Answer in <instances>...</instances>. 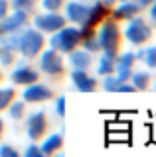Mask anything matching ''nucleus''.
Wrapping results in <instances>:
<instances>
[{"mask_svg":"<svg viewBox=\"0 0 156 157\" xmlns=\"http://www.w3.org/2000/svg\"><path fill=\"white\" fill-rule=\"evenodd\" d=\"M46 45V36L36 28H22L18 32V53L24 59H34Z\"/></svg>","mask_w":156,"mask_h":157,"instance_id":"f257e3e1","label":"nucleus"},{"mask_svg":"<svg viewBox=\"0 0 156 157\" xmlns=\"http://www.w3.org/2000/svg\"><path fill=\"white\" fill-rule=\"evenodd\" d=\"M50 47H53L55 51H60L61 55L63 53H69L75 47H79L81 43V33H79V26L75 24H65L63 28H60L57 32L50 33Z\"/></svg>","mask_w":156,"mask_h":157,"instance_id":"f03ea898","label":"nucleus"},{"mask_svg":"<svg viewBox=\"0 0 156 157\" xmlns=\"http://www.w3.org/2000/svg\"><path fill=\"white\" fill-rule=\"evenodd\" d=\"M121 28H119V22L113 18L107 16L103 22L99 24V29H97V39H99V45H101V51H107V53H119V47H121Z\"/></svg>","mask_w":156,"mask_h":157,"instance_id":"7ed1b4c3","label":"nucleus"},{"mask_svg":"<svg viewBox=\"0 0 156 157\" xmlns=\"http://www.w3.org/2000/svg\"><path fill=\"white\" fill-rule=\"evenodd\" d=\"M152 26H150L146 20L140 16H134L130 20H126V26L123 29V36L125 39L130 43V45H144L146 41H150V37H152Z\"/></svg>","mask_w":156,"mask_h":157,"instance_id":"20e7f679","label":"nucleus"},{"mask_svg":"<svg viewBox=\"0 0 156 157\" xmlns=\"http://www.w3.org/2000/svg\"><path fill=\"white\" fill-rule=\"evenodd\" d=\"M38 63H40V71L47 77H60L65 71V63L60 51H55L53 47H43L38 53Z\"/></svg>","mask_w":156,"mask_h":157,"instance_id":"39448f33","label":"nucleus"},{"mask_svg":"<svg viewBox=\"0 0 156 157\" xmlns=\"http://www.w3.org/2000/svg\"><path fill=\"white\" fill-rule=\"evenodd\" d=\"M32 22H34V28L40 29L43 36H50V33L57 32L60 28L65 26L67 20L61 12H46V10H43L42 14H36V16L32 18Z\"/></svg>","mask_w":156,"mask_h":157,"instance_id":"423d86ee","label":"nucleus"},{"mask_svg":"<svg viewBox=\"0 0 156 157\" xmlns=\"http://www.w3.org/2000/svg\"><path fill=\"white\" fill-rule=\"evenodd\" d=\"M47 132V116L43 110H36L26 118V134L30 141H40Z\"/></svg>","mask_w":156,"mask_h":157,"instance_id":"0eeeda50","label":"nucleus"},{"mask_svg":"<svg viewBox=\"0 0 156 157\" xmlns=\"http://www.w3.org/2000/svg\"><path fill=\"white\" fill-rule=\"evenodd\" d=\"M28 10L14 8L12 12H8L4 18H0V36L2 33H10V32H20L22 28L28 26Z\"/></svg>","mask_w":156,"mask_h":157,"instance_id":"6e6552de","label":"nucleus"},{"mask_svg":"<svg viewBox=\"0 0 156 157\" xmlns=\"http://www.w3.org/2000/svg\"><path fill=\"white\" fill-rule=\"evenodd\" d=\"M51 98H53V90L40 81L32 82V85H26L22 90V100L26 104H40V102L51 100Z\"/></svg>","mask_w":156,"mask_h":157,"instance_id":"1a4fd4ad","label":"nucleus"},{"mask_svg":"<svg viewBox=\"0 0 156 157\" xmlns=\"http://www.w3.org/2000/svg\"><path fill=\"white\" fill-rule=\"evenodd\" d=\"M87 14H89V2L85 0H69L67 4H63V16L67 24L83 26L87 22Z\"/></svg>","mask_w":156,"mask_h":157,"instance_id":"9d476101","label":"nucleus"},{"mask_svg":"<svg viewBox=\"0 0 156 157\" xmlns=\"http://www.w3.org/2000/svg\"><path fill=\"white\" fill-rule=\"evenodd\" d=\"M10 78H12L14 85L26 86V85H32V82L40 81V73H38L32 65H26L24 61H20V65H16V67L12 69Z\"/></svg>","mask_w":156,"mask_h":157,"instance_id":"9b49d317","label":"nucleus"},{"mask_svg":"<svg viewBox=\"0 0 156 157\" xmlns=\"http://www.w3.org/2000/svg\"><path fill=\"white\" fill-rule=\"evenodd\" d=\"M71 82H73V86H75V90L83 92V94L93 92L95 88L99 86V81H97L89 71H81V69H73L71 71Z\"/></svg>","mask_w":156,"mask_h":157,"instance_id":"f8f14e48","label":"nucleus"},{"mask_svg":"<svg viewBox=\"0 0 156 157\" xmlns=\"http://www.w3.org/2000/svg\"><path fill=\"white\" fill-rule=\"evenodd\" d=\"M140 10L142 8H140L134 0H123L121 4H115V6L109 10V16L113 20H117V22H126V20L138 16Z\"/></svg>","mask_w":156,"mask_h":157,"instance_id":"ddd939ff","label":"nucleus"},{"mask_svg":"<svg viewBox=\"0 0 156 157\" xmlns=\"http://www.w3.org/2000/svg\"><path fill=\"white\" fill-rule=\"evenodd\" d=\"M71 69H81V71H89L93 65V53H89L83 47H75L73 51L67 53Z\"/></svg>","mask_w":156,"mask_h":157,"instance_id":"4468645a","label":"nucleus"},{"mask_svg":"<svg viewBox=\"0 0 156 157\" xmlns=\"http://www.w3.org/2000/svg\"><path fill=\"white\" fill-rule=\"evenodd\" d=\"M43 141H40V149L43 155H55L61 151V145H63V130L60 134H50L47 137H42Z\"/></svg>","mask_w":156,"mask_h":157,"instance_id":"2eb2a0df","label":"nucleus"},{"mask_svg":"<svg viewBox=\"0 0 156 157\" xmlns=\"http://www.w3.org/2000/svg\"><path fill=\"white\" fill-rule=\"evenodd\" d=\"M107 16H109V8H107L101 0H95V2H89V14H87V22L85 24L97 28Z\"/></svg>","mask_w":156,"mask_h":157,"instance_id":"dca6fc26","label":"nucleus"},{"mask_svg":"<svg viewBox=\"0 0 156 157\" xmlns=\"http://www.w3.org/2000/svg\"><path fill=\"white\" fill-rule=\"evenodd\" d=\"M115 53H107V51H101V57L97 61V75L103 77V75H111L115 73Z\"/></svg>","mask_w":156,"mask_h":157,"instance_id":"f3484780","label":"nucleus"},{"mask_svg":"<svg viewBox=\"0 0 156 157\" xmlns=\"http://www.w3.org/2000/svg\"><path fill=\"white\" fill-rule=\"evenodd\" d=\"M129 82L134 86V90H146L150 86V82H152V75L148 71H133Z\"/></svg>","mask_w":156,"mask_h":157,"instance_id":"a211bd4d","label":"nucleus"},{"mask_svg":"<svg viewBox=\"0 0 156 157\" xmlns=\"http://www.w3.org/2000/svg\"><path fill=\"white\" fill-rule=\"evenodd\" d=\"M8 116H10V120H22L24 116H26V102L24 100H12L10 104L6 108Z\"/></svg>","mask_w":156,"mask_h":157,"instance_id":"6ab92c4d","label":"nucleus"},{"mask_svg":"<svg viewBox=\"0 0 156 157\" xmlns=\"http://www.w3.org/2000/svg\"><path fill=\"white\" fill-rule=\"evenodd\" d=\"M14 63H16V51H12L10 47H6V45L0 43V65L10 67Z\"/></svg>","mask_w":156,"mask_h":157,"instance_id":"aec40b11","label":"nucleus"},{"mask_svg":"<svg viewBox=\"0 0 156 157\" xmlns=\"http://www.w3.org/2000/svg\"><path fill=\"white\" fill-rule=\"evenodd\" d=\"M123 81H119V77L115 75V73H111V75H103V81H101V86H103L105 92H115L117 86L121 85Z\"/></svg>","mask_w":156,"mask_h":157,"instance_id":"412c9836","label":"nucleus"},{"mask_svg":"<svg viewBox=\"0 0 156 157\" xmlns=\"http://www.w3.org/2000/svg\"><path fill=\"white\" fill-rule=\"evenodd\" d=\"M16 98V90H14L12 86H8V88H0V112L2 110H6L8 104Z\"/></svg>","mask_w":156,"mask_h":157,"instance_id":"4be33fe9","label":"nucleus"},{"mask_svg":"<svg viewBox=\"0 0 156 157\" xmlns=\"http://www.w3.org/2000/svg\"><path fill=\"white\" fill-rule=\"evenodd\" d=\"M142 63L148 69H156V45H148L144 47V57H142Z\"/></svg>","mask_w":156,"mask_h":157,"instance_id":"5701e85b","label":"nucleus"},{"mask_svg":"<svg viewBox=\"0 0 156 157\" xmlns=\"http://www.w3.org/2000/svg\"><path fill=\"white\" fill-rule=\"evenodd\" d=\"M40 4L46 12H61V8H63L65 2H63V0H40Z\"/></svg>","mask_w":156,"mask_h":157,"instance_id":"b1692460","label":"nucleus"},{"mask_svg":"<svg viewBox=\"0 0 156 157\" xmlns=\"http://www.w3.org/2000/svg\"><path fill=\"white\" fill-rule=\"evenodd\" d=\"M65 112H67V98L63 94H60L55 98V114L60 118H65Z\"/></svg>","mask_w":156,"mask_h":157,"instance_id":"393cba45","label":"nucleus"},{"mask_svg":"<svg viewBox=\"0 0 156 157\" xmlns=\"http://www.w3.org/2000/svg\"><path fill=\"white\" fill-rule=\"evenodd\" d=\"M8 2H10L12 8H20V10H28V12H32L36 0H8Z\"/></svg>","mask_w":156,"mask_h":157,"instance_id":"a878e982","label":"nucleus"},{"mask_svg":"<svg viewBox=\"0 0 156 157\" xmlns=\"http://www.w3.org/2000/svg\"><path fill=\"white\" fill-rule=\"evenodd\" d=\"M24 155L26 157H42V149H40V145H38V141H30L28 144V147L24 149Z\"/></svg>","mask_w":156,"mask_h":157,"instance_id":"bb28decb","label":"nucleus"},{"mask_svg":"<svg viewBox=\"0 0 156 157\" xmlns=\"http://www.w3.org/2000/svg\"><path fill=\"white\" fill-rule=\"evenodd\" d=\"M0 157H18V149L10 144H0Z\"/></svg>","mask_w":156,"mask_h":157,"instance_id":"cd10ccee","label":"nucleus"},{"mask_svg":"<svg viewBox=\"0 0 156 157\" xmlns=\"http://www.w3.org/2000/svg\"><path fill=\"white\" fill-rule=\"evenodd\" d=\"M123 92H125V94H133V92H136V90H134V86L130 85L129 81H123V82H121L119 86H117L115 94H123Z\"/></svg>","mask_w":156,"mask_h":157,"instance_id":"c85d7f7f","label":"nucleus"},{"mask_svg":"<svg viewBox=\"0 0 156 157\" xmlns=\"http://www.w3.org/2000/svg\"><path fill=\"white\" fill-rule=\"evenodd\" d=\"M10 12V2L8 0H0V18H4Z\"/></svg>","mask_w":156,"mask_h":157,"instance_id":"c756f323","label":"nucleus"},{"mask_svg":"<svg viewBox=\"0 0 156 157\" xmlns=\"http://www.w3.org/2000/svg\"><path fill=\"white\" fill-rule=\"evenodd\" d=\"M148 16H150V20H156V0L148 6Z\"/></svg>","mask_w":156,"mask_h":157,"instance_id":"7c9ffc66","label":"nucleus"},{"mask_svg":"<svg viewBox=\"0 0 156 157\" xmlns=\"http://www.w3.org/2000/svg\"><path fill=\"white\" fill-rule=\"evenodd\" d=\"M134 2H136V4H138V6H140V8H148V6H150V4H152V2H154V0H134Z\"/></svg>","mask_w":156,"mask_h":157,"instance_id":"2f4dec72","label":"nucleus"},{"mask_svg":"<svg viewBox=\"0 0 156 157\" xmlns=\"http://www.w3.org/2000/svg\"><path fill=\"white\" fill-rule=\"evenodd\" d=\"M101 2H103V4H105V6H107V8H109V10H111V8H113V6H115V4H117V2H119V0H101Z\"/></svg>","mask_w":156,"mask_h":157,"instance_id":"473e14b6","label":"nucleus"},{"mask_svg":"<svg viewBox=\"0 0 156 157\" xmlns=\"http://www.w3.org/2000/svg\"><path fill=\"white\" fill-rule=\"evenodd\" d=\"M4 134V120H2V116H0V137H2Z\"/></svg>","mask_w":156,"mask_h":157,"instance_id":"72a5a7b5","label":"nucleus"},{"mask_svg":"<svg viewBox=\"0 0 156 157\" xmlns=\"http://www.w3.org/2000/svg\"><path fill=\"white\" fill-rule=\"evenodd\" d=\"M152 22H154V26H152V29H156V20H152Z\"/></svg>","mask_w":156,"mask_h":157,"instance_id":"f704fd0d","label":"nucleus"},{"mask_svg":"<svg viewBox=\"0 0 156 157\" xmlns=\"http://www.w3.org/2000/svg\"><path fill=\"white\" fill-rule=\"evenodd\" d=\"M85 2H95V0H85Z\"/></svg>","mask_w":156,"mask_h":157,"instance_id":"c9c22d12","label":"nucleus"},{"mask_svg":"<svg viewBox=\"0 0 156 157\" xmlns=\"http://www.w3.org/2000/svg\"><path fill=\"white\" fill-rule=\"evenodd\" d=\"M154 90H156V82H154Z\"/></svg>","mask_w":156,"mask_h":157,"instance_id":"e433bc0d","label":"nucleus"},{"mask_svg":"<svg viewBox=\"0 0 156 157\" xmlns=\"http://www.w3.org/2000/svg\"><path fill=\"white\" fill-rule=\"evenodd\" d=\"M0 78H2V73H0Z\"/></svg>","mask_w":156,"mask_h":157,"instance_id":"4c0bfd02","label":"nucleus"},{"mask_svg":"<svg viewBox=\"0 0 156 157\" xmlns=\"http://www.w3.org/2000/svg\"><path fill=\"white\" fill-rule=\"evenodd\" d=\"M119 2H123V0H119Z\"/></svg>","mask_w":156,"mask_h":157,"instance_id":"58836bf2","label":"nucleus"}]
</instances>
